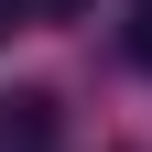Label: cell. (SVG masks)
I'll list each match as a JSON object with an SVG mask.
<instances>
[{
    "instance_id": "obj_1",
    "label": "cell",
    "mask_w": 152,
    "mask_h": 152,
    "mask_svg": "<svg viewBox=\"0 0 152 152\" xmlns=\"http://www.w3.org/2000/svg\"><path fill=\"white\" fill-rule=\"evenodd\" d=\"M130 54H141V65H152V0H141V11H130Z\"/></svg>"
},
{
    "instance_id": "obj_2",
    "label": "cell",
    "mask_w": 152,
    "mask_h": 152,
    "mask_svg": "<svg viewBox=\"0 0 152 152\" xmlns=\"http://www.w3.org/2000/svg\"><path fill=\"white\" fill-rule=\"evenodd\" d=\"M11 22H22V0H0V33H11Z\"/></svg>"
}]
</instances>
